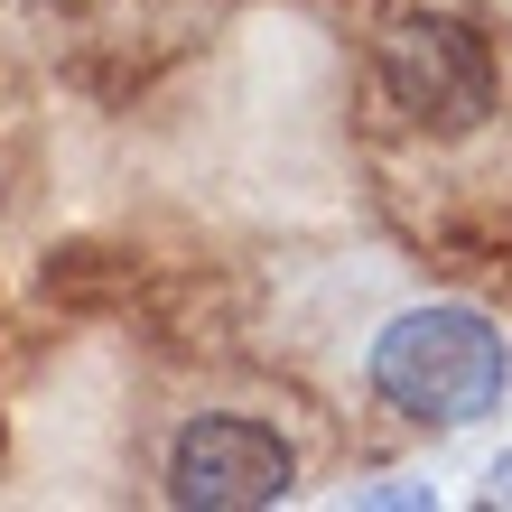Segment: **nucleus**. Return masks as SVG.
Listing matches in <instances>:
<instances>
[{
    "instance_id": "1",
    "label": "nucleus",
    "mask_w": 512,
    "mask_h": 512,
    "mask_svg": "<svg viewBox=\"0 0 512 512\" xmlns=\"http://www.w3.org/2000/svg\"><path fill=\"white\" fill-rule=\"evenodd\" d=\"M364 382L410 429H475L512 391V345L475 308H401L364 354Z\"/></svg>"
},
{
    "instance_id": "2",
    "label": "nucleus",
    "mask_w": 512,
    "mask_h": 512,
    "mask_svg": "<svg viewBox=\"0 0 512 512\" xmlns=\"http://www.w3.org/2000/svg\"><path fill=\"white\" fill-rule=\"evenodd\" d=\"M298 494V447L243 410H205L168 447V503L187 512H261Z\"/></svg>"
},
{
    "instance_id": "3",
    "label": "nucleus",
    "mask_w": 512,
    "mask_h": 512,
    "mask_svg": "<svg viewBox=\"0 0 512 512\" xmlns=\"http://www.w3.org/2000/svg\"><path fill=\"white\" fill-rule=\"evenodd\" d=\"M382 84H391V103L410 112V122H429V131H475L494 112V47L475 38L466 19H401L382 38Z\"/></svg>"
},
{
    "instance_id": "4",
    "label": "nucleus",
    "mask_w": 512,
    "mask_h": 512,
    "mask_svg": "<svg viewBox=\"0 0 512 512\" xmlns=\"http://www.w3.org/2000/svg\"><path fill=\"white\" fill-rule=\"evenodd\" d=\"M494 503H512V457H503V466H494Z\"/></svg>"
}]
</instances>
